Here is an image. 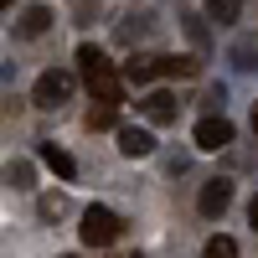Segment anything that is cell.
<instances>
[{
  "mask_svg": "<svg viewBox=\"0 0 258 258\" xmlns=\"http://www.w3.org/2000/svg\"><path fill=\"white\" fill-rule=\"evenodd\" d=\"M78 73H83V83H88V93H93L98 103H114V109H119L124 83H119V73H114V62L103 57L93 41H83V47H78Z\"/></svg>",
  "mask_w": 258,
  "mask_h": 258,
  "instance_id": "1",
  "label": "cell"
},
{
  "mask_svg": "<svg viewBox=\"0 0 258 258\" xmlns=\"http://www.w3.org/2000/svg\"><path fill=\"white\" fill-rule=\"evenodd\" d=\"M68 98H73V73H62V68H47V73L36 78V88H31L36 109H62Z\"/></svg>",
  "mask_w": 258,
  "mask_h": 258,
  "instance_id": "2",
  "label": "cell"
},
{
  "mask_svg": "<svg viewBox=\"0 0 258 258\" xmlns=\"http://www.w3.org/2000/svg\"><path fill=\"white\" fill-rule=\"evenodd\" d=\"M119 227H124V222L114 217L109 207H88V212H83V227H78V232H83V243H88V248H109V243L119 238Z\"/></svg>",
  "mask_w": 258,
  "mask_h": 258,
  "instance_id": "3",
  "label": "cell"
},
{
  "mask_svg": "<svg viewBox=\"0 0 258 258\" xmlns=\"http://www.w3.org/2000/svg\"><path fill=\"white\" fill-rule=\"evenodd\" d=\"M227 145H232V124H227L222 114H207V119L197 124V150L217 155V150H227Z\"/></svg>",
  "mask_w": 258,
  "mask_h": 258,
  "instance_id": "4",
  "label": "cell"
},
{
  "mask_svg": "<svg viewBox=\"0 0 258 258\" xmlns=\"http://www.w3.org/2000/svg\"><path fill=\"white\" fill-rule=\"evenodd\" d=\"M197 207H202V217H222V212L232 207V181H222V176H217V181H207Z\"/></svg>",
  "mask_w": 258,
  "mask_h": 258,
  "instance_id": "5",
  "label": "cell"
},
{
  "mask_svg": "<svg viewBox=\"0 0 258 258\" xmlns=\"http://www.w3.org/2000/svg\"><path fill=\"white\" fill-rule=\"evenodd\" d=\"M150 150H155V135H150V129H140V124H124V129H119V155L145 160Z\"/></svg>",
  "mask_w": 258,
  "mask_h": 258,
  "instance_id": "6",
  "label": "cell"
},
{
  "mask_svg": "<svg viewBox=\"0 0 258 258\" xmlns=\"http://www.w3.org/2000/svg\"><path fill=\"white\" fill-rule=\"evenodd\" d=\"M176 109H181V103L170 98V93H145V103H140V114L150 124H176Z\"/></svg>",
  "mask_w": 258,
  "mask_h": 258,
  "instance_id": "7",
  "label": "cell"
},
{
  "mask_svg": "<svg viewBox=\"0 0 258 258\" xmlns=\"http://www.w3.org/2000/svg\"><path fill=\"white\" fill-rule=\"evenodd\" d=\"M155 73H160V57H155V52H135V57L124 62V78H119V83H150Z\"/></svg>",
  "mask_w": 258,
  "mask_h": 258,
  "instance_id": "8",
  "label": "cell"
},
{
  "mask_svg": "<svg viewBox=\"0 0 258 258\" xmlns=\"http://www.w3.org/2000/svg\"><path fill=\"white\" fill-rule=\"evenodd\" d=\"M41 165H47L52 176H62V181H73V176H78V160H73L62 145H41Z\"/></svg>",
  "mask_w": 258,
  "mask_h": 258,
  "instance_id": "9",
  "label": "cell"
},
{
  "mask_svg": "<svg viewBox=\"0 0 258 258\" xmlns=\"http://www.w3.org/2000/svg\"><path fill=\"white\" fill-rule=\"evenodd\" d=\"M0 181H6L11 191H31V186H36V165H31V160H6Z\"/></svg>",
  "mask_w": 258,
  "mask_h": 258,
  "instance_id": "10",
  "label": "cell"
},
{
  "mask_svg": "<svg viewBox=\"0 0 258 258\" xmlns=\"http://www.w3.org/2000/svg\"><path fill=\"white\" fill-rule=\"evenodd\" d=\"M47 26H52V11H47V6H26V11H21V21H16L21 36H41Z\"/></svg>",
  "mask_w": 258,
  "mask_h": 258,
  "instance_id": "11",
  "label": "cell"
},
{
  "mask_svg": "<svg viewBox=\"0 0 258 258\" xmlns=\"http://www.w3.org/2000/svg\"><path fill=\"white\" fill-rule=\"evenodd\" d=\"M36 212H41V217H47V222H62V217H68V212H73V202L62 197V191H47V197L36 202Z\"/></svg>",
  "mask_w": 258,
  "mask_h": 258,
  "instance_id": "12",
  "label": "cell"
},
{
  "mask_svg": "<svg viewBox=\"0 0 258 258\" xmlns=\"http://www.w3.org/2000/svg\"><path fill=\"white\" fill-rule=\"evenodd\" d=\"M160 73L165 78H197L202 68H197V57H160Z\"/></svg>",
  "mask_w": 258,
  "mask_h": 258,
  "instance_id": "13",
  "label": "cell"
},
{
  "mask_svg": "<svg viewBox=\"0 0 258 258\" xmlns=\"http://www.w3.org/2000/svg\"><path fill=\"white\" fill-rule=\"evenodd\" d=\"M83 124H88V129H114V124H119V109H114V103H93Z\"/></svg>",
  "mask_w": 258,
  "mask_h": 258,
  "instance_id": "14",
  "label": "cell"
},
{
  "mask_svg": "<svg viewBox=\"0 0 258 258\" xmlns=\"http://www.w3.org/2000/svg\"><path fill=\"white\" fill-rule=\"evenodd\" d=\"M207 16L217 26H227V21H238V0H207Z\"/></svg>",
  "mask_w": 258,
  "mask_h": 258,
  "instance_id": "15",
  "label": "cell"
},
{
  "mask_svg": "<svg viewBox=\"0 0 258 258\" xmlns=\"http://www.w3.org/2000/svg\"><path fill=\"white\" fill-rule=\"evenodd\" d=\"M232 57H238V68H258V41H253V36H243L238 47H232Z\"/></svg>",
  "mask_w": 258,
  "mask_h": 258,
  "instance_id": "16",
  "label": "cell"
},
{
  "mask_svg": "<svg viewBox=\"0 0 258 258\" xmlns=\"http://www.w3.org/2000/svg\"><path fill=\"white\" fill-rule=\"evenodd\" d=\"M207 258H238V243L232 238H207Z\"/></svg>",
  "mask_w": 258,
  "mask_h": 258,
  "instance_id": "17",
  "label": "cell"
},
{
  "mask_svg": "<svg viewBox=\"0 0 258 258\" xmlns=\"http://www.w3.org/2000/svg\"><path fill=\"white\" fill-rule=\"evenodd\" d=\"M186 31H191V41H207V26H202L197 16H186Z\"/></svg>",
  "mask_w": 258,
  "mask_h": 258,
  "instance_id": "18",
  "label": "cell"
},
{
  "mask_svg": "<svg viewBox=\"0 0 258 258\" xmlns=\"http://www.w3.org/2000/svg\"><path fill=\"white\" fill-rule=\"evenodd\" d=\"M248 222H253V227H258V197H253V202H248Z\"/></svg>",
  "mask_w": 258,
  "mask_h": 258,
  "instance_id": "19",
  "label": "cell"
},
{
  "mask_svg": "<svg viewBox=\"0 0 258 258\" xmlns=\"http://www.w3.org/2000/svg\"><path fill=\"white\" fill-rule=\"evenodd\" d=\"M11 6H16V0H0V11H11Z\"/></svg>",
  "mask_w": 258,
  "mask_h": 258,
  "instance_id": "20",
  "label": "cell"
},
{
  "mask_svg": "<svg viewBox=\"0 0 258 258\" xmlns=\"http://www.w3.org/2000/svg\"><path fill=\"white\" fill-rule=\"evenodd\" d=\"M253 135H258V109H253Z\"/></svg>",
  "mask_w": 258,
  "mask_h": 258,
  "instance_id": "21",
  "label": "cell"
},
{
  "mask_svg": "<svg viewBox=\"0 0 258 258\" xmlns=\"http://www.w3.org/2000/svg\"><path fill=\"white\" fill-rule=\"evenodd\" d=\"M119 258H140V253H119Z\"/></svg>",
  "mask_w": 258,
  "mask_h": 258,
  "instance_id": "22",
  "label": "cell"
},
{
  "mask_svg": "<svg viewBox=\"0 0 258 258\" xmlns=\"http://www.w3.org/2000/svg\"><path fill=\"white\" fill-rule=\"evenodd\" d=\"M62 258H78V253H62Z\"/></svg>",
  "mask_w": 258,
  "mask_h": 258,
  "instance_id": "23",
  "label": "cell"
}]
</instances>
